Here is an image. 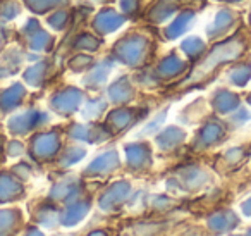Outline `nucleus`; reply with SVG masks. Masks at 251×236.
Listing matches in <instances>:
<instances>
[{
  "instance_id": "f257e3e1",
  "label": "nucleus",
  "mask_w": 251,
  "mask_h": 236,
  "mask_svg": "<svg viewBox=\"0 0 251 236\" xmlns=\"http://www.w3.org/2000/svg\"><path fill=\"white\" fill-rule=\"evenodd\" d=\"M244 49H246V42L243 36H232V38L226 40V42L219 43L212 49V52L198 64L193 74L189 76V81H198L201 78L208 76L212 71H215L220 64L230 62V60L237 59L239 56H243Z\"/></svg>"
},
{
  "instance_id": "f03ea898",
  "label": "nucleus",
  "mask_w": 251,
  "mask_h": 236,
  "mask_svg": "<svg viewBox=\"0 0 251 236\" xmlns=\"http://www.w3.org/2000/svg\"><path fill=\"white\" fill-rule=\"evenodd\" d=\"M236 23V14H234L230 9H220L217 12L215 19L210 23V26L206 28V35L210 38H220L224 36L226 33H229V30L234 26Z\"/></svg>"
},
{
  "instance_id": "7ed1b4c3",
  "label": "nucleus",
  "mask_w": 251,
  "mask_h": 236,
  "mask_svg": "<svg viewBox=\"0 0 251 236\" xmlns=\"http://www.w3.org/2000/svg\"><path fill=\"white\" fill-rule=\"evenodd\" d=\"M193 19H195V12L188 11V12H182L174 23L167 28V36L169 40H174L177 36H181L184 31H188V28L191 26Z\"/></svg>"
},
{
  "instance_id": "20e7f679",
  "label": "nucleus",
  "mask_w": 251,
  "mask_h": 236,
  "mask_svg": "<svg viewBox=\"0 0 251 236\" xmlns=\"http://www.w3.org/2000/svg\"><path fill=\"white\" fill-rule=\"evenodd\" d=\"M121 26V18H119L115 12H101L97 18V28H100L103 33L114 31L115 28Z\"/></svg>"
},
{
  "instance_id": "39448f33",
  "label": "nucleus",
  "mask_w": 251,
  "mask_h": 236,
  "mask_svg": "<svg viewBox=\"0 0 251 236\" xmlns=\"http://www.w3.org/2000/svg\"><path fill=\"white\" fill-rule=\"evenodd\" d=\"M182 50H184L188 56L196 57L205 50V42H203L201 38H198V36H191V38L182 42Z\"/></svg>"
},
{
  "instance_id": "423d86ee",
  "label": "nucleus",
  "mask_w": 251,
  "mask_h": 236,
  "mask_svg": "<svg viewBox=\"0 0 251 236\" xmlns=\"http://www.w3.org/2000/svg\"><path fill=\"white\" fill-rule=\"evenodd\" d=\"M251 76V67L250 64H239L230 71V80L236 85H244Z\"/></svg>"
},
{
  "instance_id": "0eeeda50",
  "label": "nucleus",
  "mask_w": 251,
  "mask_h": 236,
  "mask_svg": "<svg viewBox=\"0 0 251 236\" xmlns=\"http://www.w3.org/2000/svg\"><path fill=\"white\" fill-rule=\"evenodd\" d=\"M224 2H230V4H236V2H243V0H224Z\"/></svg>"
},
{
  "instance_id": "6e6552de",
  "label": "nucleus",
  "mask_w": 251,
  "mask_h": 236,
  "mask_svg": "<svg viewBox=\"0 0 251 236\" xmlns=\"http://www.w3.org/2000/svg\"><path fill=\"white\" fill-rule=\"evenodd\" d=\"M250 26H251V11H250Z\"/></svg>"
}]
</instances>
